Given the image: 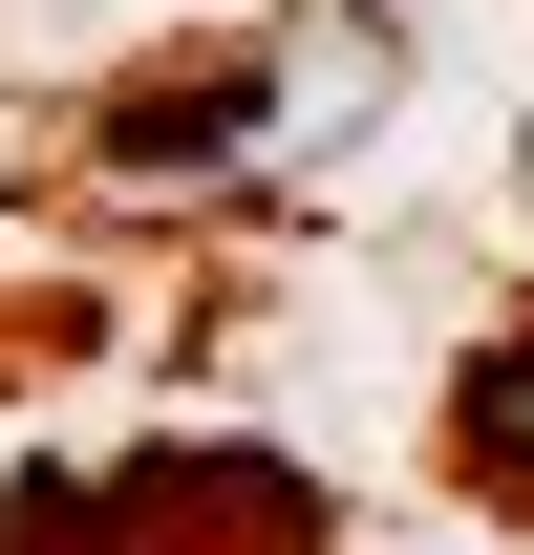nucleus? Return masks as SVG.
<instances>
[{"label": "nucleus", "instance_id": "1", "mask_svg": "<svg viewBox=\"0 0 534 555\" xmlns=\"http://www.w3.org/2000/svg\"><path fill=\"white\" fill-rule=\"evenodd\" d=\"M406 86V22L385 0H300V22H257V43H214V65H150L107 86V129H86V171L107 193H278V171H342V150L385 129Z\"/></svg>", "mask_w": 534, "mask_h": 555}, {"label": "nucleus", "instance_id": "2", "mask_svg": "<svg viewBox=\"0 0 534 555\" xmlns=\"http://www.w3.org/2000/svg\"><path fill=\"white\" fill-rule=\"evenodd\" d=\"M0 555H342L321 491L236 449V427H171V449H65V470L0 491Z\"/></svg>", "mask_w": 534, "mask_h": 555}, {"label": "nucleus", "instance_id": "3", "mask_svg": "<svg viewBox=\"0 0 534 555\" xmlns=\"http://www.w3.org/2000/svg\"><path fill=\"white\" fill-rule=\"evenodd\" d=\"M449 491H492L534 534V321H492V343L449 363Z\"/></svg>", "mask_w": 534, "mask_h": 555}]
</instances>
